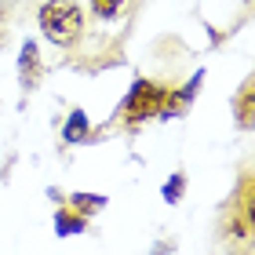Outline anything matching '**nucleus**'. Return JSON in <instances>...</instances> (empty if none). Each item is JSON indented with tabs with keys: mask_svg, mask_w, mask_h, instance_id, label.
<instances>
[{
	"mask_svg": "<svg viewBox=\"0 0 255 255\" xmlns=\"http://www.w3.org/2000/svg\"><path fill=\"white\" fill-rule=\"evenodd\" d=\"M80 29H84V15H80V7L73 0H48V4L40 7V33L55 44V48L77 44Z\"/></svg>",
	"mask_w": 255,
	"mask_h": 255,
	"instance_id": "1",
	"label": "nucleus"
},
{
	"mask_svg": "<svg viewBox=\"0 0 255 255\" xmlns=\"http://www.w3.org/2000/svg\"><path fill=\"white\" fill-rule=\"evenodd\" d=\"M84 135H88V117H84V110H73L66 124V142H84Z\"/></svg>",
	"mask_w": 255,
	"mask_h": 255,
	"instance_id": "2",
	"label": "nucleus"
},
{
	"mask_svg": "<svg viewBox=\"0 0 255 255\" xmlns=\"http://www.w3.org/2000/svg\"><path fill=\"white\" fill-rule=\"evenodd\" d=\"M88 226V215H73V212H59V234L69 237V234H80Z\"/></svg>",
	"mask_w": 255,
	"mask_h": 255,
	"instance_id": "3",
	"label": "nucleus"
},
{
	"mask_svg": "<svg viewBox=\"0 0 255 255\" xmlns=\"http://www.w3.org/2000/svg\"><path fill=\"white\" fill-rule=\"evenodd\" d=\"M69 201H73V208L80 215H88V212H99V208L106 204V197H99V193H73Z\"/></svg>",
	"mask_w": 255,
	"mask_h": 255,
	"instance_id": "4",
	"label": "nucleus"
},
{
	"mask_svg": "<svg viewBox=\"0 0 255 255\" xmlns=\"http://www.w3.org/2000/svg\"><path fill=\"white\" fill-rule=\"evenodd\" d=\"M37 80V48L26 44L22 48V84H33Z\"/></svg>",
	"mask_w": 255,
	"mask_h": 255,
	"instance_id": "5",
	"label": "nucleus"
},
{
	"mask_svg": "<svg viewBox=\"0 0 255 255\" xmlns=\"http://www.w3.org/2000/svg\"><path fill=\"white\" fill-rule=\"evenodd\" d=\"M128 0H91V11H95L99 18H117L121 11H124Z\"/></svg>",
	"mask_w": 255,
	"mask_h": 255,
	"instance_id": "6",
	"label": "nucleus"
},
{
	"mask_svg": "<svg viewBox=\"0 0 255 255\" xmlns=\"http://www.w3.org/2000/svg\"><path fill=\"white\" fill-rule=\"evenodd\" d=\"M248 102H252V84H248L245 91H241V124H248V110H252Z\"/></svg>",
	"mask_w": 255,
	"mask_h": 255,
	"instance_id": "7",
	"label": "nucleus"
},
{
	"mask_svg": "<svg viewBox=\"0 0 255 255\" xmlns=\"http://www.w3.org/2000/svg\"><path fill=\"white\" fill-rule=\"evenodd\" d=\"M179 193H182V175H175V179H171L168 186H164V197H168V201H175Z\"/></svg>",
	"mask_w": 255,
	"mask_h": 255,
	"instance_id": "8",
	"label": "nucleus"
}]
</instances>
